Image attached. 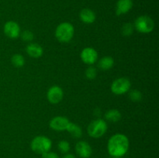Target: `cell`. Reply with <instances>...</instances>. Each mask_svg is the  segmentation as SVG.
I'll use <instances>...</instances> for the list:
<instances>
[{"instance_id":"cell-1","label":"cell","mask_w":159,"mask_h":158,"mask_svg":"<svg viewBox=\"0 0 159 158\" xmlns=\"http://www.w3.org/2000/svg\"><path fill=\"white\" fill-rule=\"evenodd\" d=\"M129 146L130 143L127 136L121 133H116L108 140L107 150L113 157H121L127 153Z\"/></svg>"},{"instance_id":"cell-2","label":"cell","mask_w":159,"mask_h":158,"mask_svg":"<svg viewBox=\"0 0 159 158\" xmlns=\"http://www.w3.org/2000/svg\"><path fill=\"white\" fill-rule=\"evenodd\" d=\"M75 29L68 22L60 23L55 29V37L61 43H68L74 37Z\"/></svg>"},{"instance_id":"cell-3","label":"cell","mask_w":159,"mask_h":158,"mask_svg":"<svg viewBox=\"0 0 159 158\" xmlns=\"http://www.w3.org/2000/svg\"><path fill=\"white\" fill-rule=\"evenodd\" d=\"M52 147V141L51 139L44 136H36L31 141L30 147L31 150L36 153L43 154L50 151Z\"/></svg>"},{"instance_id":"cell-4","label":"cell","mask_w":159,"mask_h":158,"mask_svg":"<svg viewBox=\"0 0 159 158\" xmlns=\"http://www.w3.org/2000/svg\"><path fill=\"white\" fill-rule=\"evenodd\" d=\"M108 125L105 120L97 119L92 121L87 128L88 134L93 138H99L103 136L107 131Z\"/></svg>"},{"instance_id":"cell-5","label":"cell","mask_w":159,"mask_h":158,"mask_svg":"<svg viewBox=\"0 0 159 158\" xmlns=\"http://www.w3.org/2000/svg\"><path fill=\"white\" fill-rule=\"evenodd\" d=\"M134 29L141 33H149L155 28V22L148 15H141L134 22Z\"/></svg>"},{"instance_id":"cell-6","label":"cell","mask_w":159,"mask_h":158,"mask_svg":"<svg viewBox=\"0 0 159 158\" xmlns=\"http://www.w3.org/2000/svg\"><path fill=\"white\" fill-rule=\"evenodd\" d=\"M131 83L127 77H119L113 81L111 85V91L115 94H124L130 90Z\"/></svg>"},{"instance_id":"cell-7","label":"cell","mask_w":159,"mask_h":158,"mask_svg":"<svg viewBox=\"0 0 159 158\" xmlns=\"http://www.w3.org/2000/svg\"><path fill=\"white\" fill-rule=\"evenodd\" d=\"M4 33L10 39H16L20 36V27L15 21H8L3 27Z\"/></svg>"},{"instance_id":"cell-8","label":"cell","mask_w":159,"mask_h":158,"mask_svg":"<svg viewBox=\"0 0 159 158\" xmlns=\"http://www.w3.org/2000/svg\"><path fill=\"white\" fill-rule=\"evenodd\" d=\"M64 97V92L61 88L59 86L54 85L49 88L47 93L48 100L51 104H57L62 100Z\"/></svg>"},{"instance_id":"cell-9","label":"cell","mask_w":159,"mask_h":158,"mask_svg":"<svg viewBox=\"0 0 159 158\" xmlns=\"http://www.w3.org/2000/svg\"><path fill=\"white\" fill-rule=\"evenodd\" d=\"M81 59L85 64L92 65L96 62L98 59V53L94 48L86 47L81 52Z\"/></svg>"},{"instance_id":"cell-10","label":"cell","mask_w":159,"mask_h":158,"mask_svg":"<svg viewBox=\"0 0 159 158\" xmlns=\"http://www.w3.org/2000/svg\"><path fill=\"white\" fill-rule=\"evenodd\" d=\"M70 121L63 116H56L50 121L49 125L53 130L55 131H64L66 130Z\"/></svg>"},{"instance_id":"cell-11","label":"cell","mask_w":159,"mask_h":158,"mask_svg":"<svg viewBox=\"0 0 159 158\" xmlns=\"http://www.w3.org/2000/svg\"><path fill=\"white\" fill-rule=\"evenodd\" d=\"M76 153L82 158H89L93 153V150L89 144L85 141H79L75 145Z\"/></svg>"},{"instance_id":"cell-12","label":"cell","mask_w":159,"mask_h":158,"mask_svg":"<svg viewBox=\"0 0 159 158\" xmlns=\"http://www.w3.org/2000/svg\"><path fill=\"white\" fill-rule=\"evenodd\" d=\"M133 0H118L116 6V14L117 15H124L132 9Z\"/></svg>"},{"instance_id":"cell-13","label":"cell","mask_w":159,"mask_h":158,"mask_svg":"<svg viewBox=\"0 0 159 158\" xmlns=\"http://www.w3.org/2000/svg\"><path fill=\"white\" fill-rule=\"evenodd\" d=\"M26 50L27 54H29V56H30L31 57H34V58H38V57H41L43 53L42 46L37 43H34L28 44L26 48Z\"/></svg>"},{"instance_id":"cell-14","label":"cell","mask_w":159,"mask_h":158,"mask_svg":"<svg viewBox=\"0 0 159 158\" xmlns=\"http://www.w3.org/2000/svg\"><path fill=\"white\" fill-rule=\"evenodd\" d=\"M81 20L86 24H91L96 21V13L90 9H83L79 14Z\"/></svg>"},{"instance_id":"cell-15","label":"cell","mask_w":159,"mask_h":158,"mask_svg":"<svg viewBox=\"0 0 159 158\" xmlns=\"http://www.w3.org/2000/svg\"><path fill=\"white\" fill-rule=\"evenodd\" d=\"M113 65H114V60L113 57H109V56L101 58L98 63V67L102 71H107V70L111 69Z\"/></svg>"},{"instance_id":"cell-16","label":"cell","mask_w":159,"mask_h":158,"mask_svg":"<svg viewBox=\"0 0 159 158\" xmlns=\"http://www.w3.org/2000/svg\"><path fill=\"white\" fill-rule=\"evenodd\" d=\"M122 118L120 112L117 109H110L106 112L105 119L111 122H117Z\"/></svg>"},{"instance_id":"cell-17","label":"cell","mask_w":159,"mask_h":158,"mask_svg":"<svg viewBox=\"0 0 159 158\" xmlns=\"http://www.w3.org/2000/svg\"><path fill=\"white\" fill-rule=\"evenodd\" d=\"M66 130L71 135V136L75 138H80L82 136V128L79 125L73 123V122H69Z\"/></svg>"},{"instance_id":"cell-18","label":"cell","mask_w":159,"mask_h":158,"mask_svg":"<svg viewBox=\"0 0 159 158\" xmlns=\"http://www.w3.org/2000/svg\"><path fill=\"white\" fill-rule=\"evenodd\" d=\"M11 62H12V65L16 68H21L24 65L25 59L21 54H14L11 58Z\"/></svg>"},{"instance_id":"cell-19","label":"cell","mask_w":159,"mask_h":158,"mask_svg":"<svg viewBox=\"0 0 159 158\" xmlns=\"http://www.w3.org/2000/svg\"><path fill=\"white\" fill-rule=\"evenodd\" d=\"M134 30V26L132 23H126L123 25L121 28V33L124 37H130L133 34Z\"/></svg>"},{"instance_id":"cell-20","label":"cell","mask_w":159,"mask_h":158,"mask_svg":"<svg viewBox=\"0 0 159 158\" xmlns=\"http://www.w3.org/2000/svg\"><path fill=\"white\" fill-rule=\"evenodd\" d=\"M129 97H130V100L133 101V102H139L142 99V94L139 90L134 89L130 91Z\"/></svg>"},{"instance_id":"cell-21","label":"cell","mask_w":159,"mask_h":158,"mask_svg":"<svg viewBox=\"0 0 159 158\" xmlns=\"http://www.w3.org/2000/svg\"><path fill=\"white\" fill-rule=\"evenodd\" d=\"M85 76L89 80L95 79L97 76V70L94 67H89L85 71Z\"/></svg>"},{"instance_id":"cell-22","label":"cell","mask_w":159,"mask_h":158,"mask_svg":"<svg viewBox=\"0 0 159 158\" xmlns=\"http://www.w3.org/2000/svg\"><path fill=\"white\" fill-rule=\"evenodd\" d=\"M59 150L63 153H67L70 150V144L68 141L66 140H61L58 143Z\"/></svg>"},{"instance_id":"cell-23","label":"cell","mask_w":159,"mask_h":158,"mask_svg":"<svg viewBox=\"0 0 159 158\" xmlns=\"http://www.w3.org/2000/svg\"><path fill=\"white\" fill-rule=\"evenodd\" d=\"M21 38L25 42H31L34 38V35L31 31L25 30L21 33Z\"/></svg>"},{"instance_id":"cell-24","label":"cell","mask_w":159,"mask_h":158,"mask_svg":"<svg viewBox=\"0 0 159 158\" xmlns=\"http://www.w3.org/2000/svg\"><path fill=\"white\" fill-rule=\"evenodd\" d=\"M42 155V158H59V156L57 153H54V152L48 151L47 153H43Z\"/></svg>"},{"instance_id":"cell-25","label":"cell","mask_w":159,"mask_h":158,"mask_svg":"<svg viewBox=\"0 0 159 158\" xmlns=\"http://www.w3.org/2000/svg\"><path fill=\"white\" fill-rule=\"evenodd\" d=\"M63 158H75V156L73 154H71V153H68V154L65 155V156H63Z\"/></svg>"},{"instance_id":"cell-26","label":"cell","mask_w":159,"mask_h":158,"mask_svg":"<svg viewBox=\"0 0 159 158\" xmlns=\"http://www.w3.org/2000/svg\"><path fill=\"white\" fill-rule=\"evenodd\" d=\"M113 158H122V157H113Z\"/></svg>"}]
</instances>
